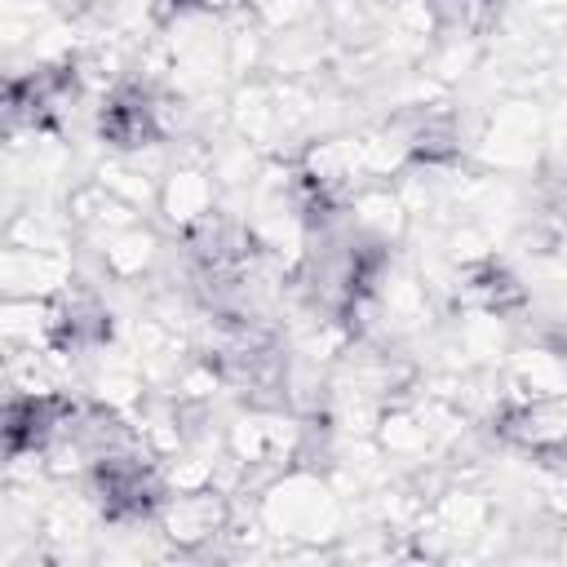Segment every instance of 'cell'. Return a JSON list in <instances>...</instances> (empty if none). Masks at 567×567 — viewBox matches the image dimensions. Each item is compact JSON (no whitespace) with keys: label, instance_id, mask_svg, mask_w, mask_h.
Returning <instances> with one entry per match:
<instances>
[{"label":"cell","instance_id":"obj_1","mask_svg":"<svg viewBox=\"0 0 567 567\" xmlns=\"http://www.w3.org/2000/svg\"><path fill=\"white\" fill-rule=\"evenodd\" d=\"M417 292H425V284H412V288H408V297H412V301H425V297H417ZM386 315L403 319V301H399V297H390V292H386Z\"/></svg>","mask_w":567,"mask_h":567}]
</instances>
